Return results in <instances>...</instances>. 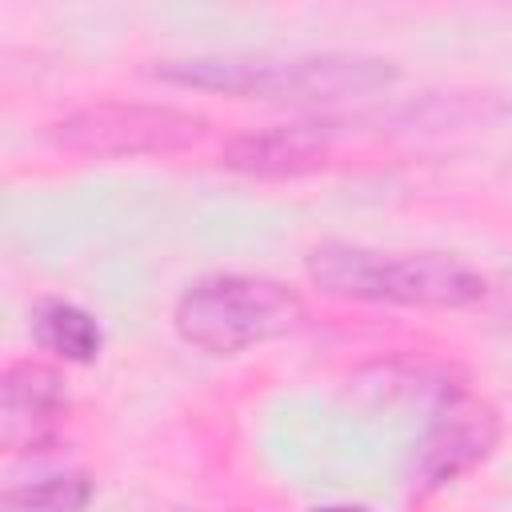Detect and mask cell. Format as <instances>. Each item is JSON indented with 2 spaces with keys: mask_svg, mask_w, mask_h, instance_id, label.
Wrapping results in <instances>:
<instances>
[{
  "mask_svg": "<svg viewBox=\"0 0 512 512\" xmlns=\"http://www.w3.org/2000/svg\"><path fill=\"white\" fill-rule=\"evenodd\" d=\"M308 280L340 300L408 304V308H468L488 284L476 268L444 252H380L364 244H316L304 260Z\"/></svg>",
  "mask_w": 512,
  "mask_h": 512,
  "instance_id": "1",
  "label": "cell"
},
{
  "mask_svg": "<svg viewBox=\"0 0 512 512\" xmlns=\"http://www.w3.org/2000/svg\"><path fill=\"white\" fill-rule=\"evenodd\" d=\"M152 76L180 88H212L228 96H264V100H344L388 88L396 68L372 56H296V60H252V56H188L164 60Z\"/></svg>",
  "mask_w": 512,
  "mask_h": 512,
  "instance_id": "2",
  "label": "cell"
},
{
  "mask_svg": "<svg viewBox=\"0 0 512 512\" xmlns=\"http://www.w3.org/2000/svg\"><path fill=\"white\" fill-rule=\"evenodd\" d=\"M304 320V300L296 288L272 280V276H204L188 284V292L176 300L172 324L184 344L212 352V356H236L252 344L288 336Z\"/></svg>",
  "mask_w": 512,
  "mask_h": 512,
  "instance_id": "3",
  "label": "cell"
},
{
  "mask_svg": "<svg viewBox=\"0 0 512 512\" xmlns=\"http://www.w3.org/2000/svg\"><path fill=\"white\" fill-rule=\"evenodd\" d=\"M204 132H208V120L188 112V108L104 100V104H88V108L68 112L64 120L52 124L48 136H52V144H60L68 152L116 160V156L184 152V148L200 144Z\"/></svg>",
  "mask_w": 512,
  "mask_h": 512,
  "instance_id": "4",
  "label": "cell"
},
{
  "mask_svg": "<svg viewBox=\"0 0 512 512\" xmlns=\"http://www.w3.org/2000/svg\"><path fill=\"white\" fill-rule=\"evenodd\" d=\"M496 440H500V420L488 400H476L468 392L448 396L416 448V468H412L416 488L432 492L452 484L456 476L488 460Z\"/></svg>",
  "mask_w": 512,
  "mask_h": 512,
  "instance_id": "5",
  "label": "cell"
},
{
  "mask_svg": "<svg viewBox=\"0 0 512 512\" xmlns=\"http://www.w3.org/2000/svg\"><path fill=\"white\" fill-rule=\"evenodd\" d=\"M64 416H68V388L56 368L36 360H20L4 368L0 376V448L4 452L48 448Z\"/></svg>",
  "mask_w": 512,
  "mask_h": 512,
  "instance_id": "6",
  "label": "cell"
},
{
  "mask_svg": "<svg viewBox=\"0 0 512 512\" xmlns=\"http://www.w3.org/2000/svg\"><path fill=\"white\" fill-rule=\"evenodd\" d=\"M332 132L324 124H276L264 132H244L224 144V168L244 176H300L328 160Z\"/></svg>",
  "mask_w": 512,
  "mask_h": 512,
  "instance_id": "7",
  "label": "cell"
},
{
  "mask_svg": "<svg viewBox=\"0 0 512 512\" xmlns=\"http://www.w3.org/2000/svg\"><path fill=\"white\" fill-rule=\"evenodd\" d=\"M32 340L68 364H92L104 348V328L80 304L40 300L32 308Z\"/></svg>",
  "mask_w": 512,
  "mask_h": 512,
  "instance_id": "8",
  "label": "cell"
},
{
  "mask_svg": "<svg viewBox=\"0 0 512 512\" xmlns=\"http://www.w3.org/2000/svg\"><path fill=\"white\" fill-rule=\"evenodd\" d=\"M88 500H92V480L84 472H52V476H36L32 484L4 488L8 512H84Z\"/></svg>",
  "mask_w": 512,
  "mask_h": 512,
  "instance_id": "9",
  "label": "cell"
},
{
  "mask_svg": "<svg viewBox=\"0 0 512 512\" xmlns=\"http://www.w3.org/2000/svg\"><path fill=\"white\" fill-rule=\"evenodd\" d=\"M316 512H368V508H356V504H332V508H316Z\"/></svg>",
  "mask_w": 512,
  "mask_h": 512,
  "instance_id": "10",
  "label": "cell"
}]
</instances>
